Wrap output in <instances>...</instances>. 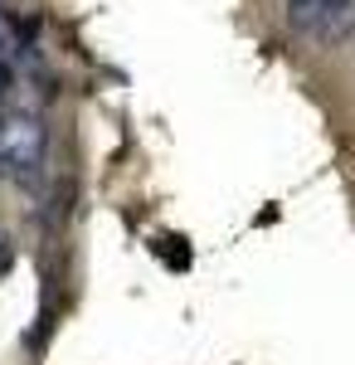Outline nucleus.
Returning a JSON list of instances; mask_svg holds the SVG:
<instances>
[{
	"label": "nucleus",
	"mask_w": 355,
	"mask_h": 365,
	"mask_svg": "<svg viewBox=\"0 0 355 365\" xmlns=\"http://www.w3.org/2000/svg\"><path fill=\"white\" fill-rule=\"evenodd\" d=\"M0 151H5V166L10 175L29 185L39 166H44V127L34 122V117H15V122H5V137H0Z\"/></svg>",
	"instance_id": "obj_1"
},
{
	"label": "nucleus",
	"mask_w": 355,
	"mask_h": 365,
	"mask_svg": "<svg viewBox=\"0 0 355 365\" xmlns=\"http://www.w3.org/2000/svg\"><path fill=\"white\" fill-rule=\"evenodd\" d=\"M355 10V0H287V25L297 34H326Z\"/></svg>",
	"instance_id": "obj_2"
}]
</instances>
